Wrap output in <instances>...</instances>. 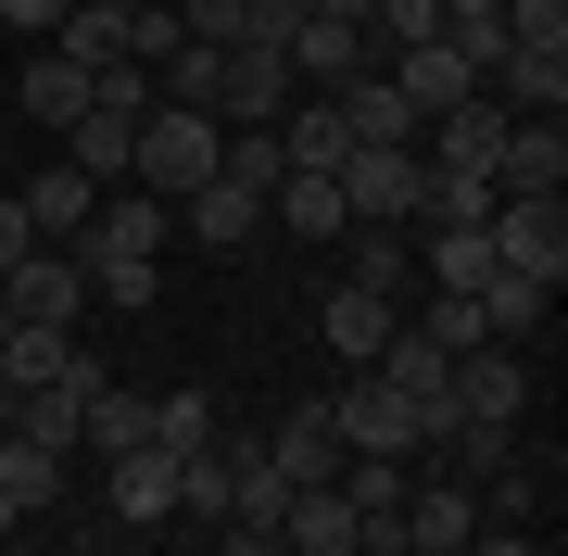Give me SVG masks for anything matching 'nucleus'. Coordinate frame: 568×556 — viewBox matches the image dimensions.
I'll return each mask as SVG.
<instances>
[{"label": "nucleus", "mask_w": 568, "mask_h": 556, "mask_svg": "<svg viewBox=\"0 0 568 556\" xmlns=\"http://www.w3.org/2000/svg\"><path fill=\"white\" fill-rule=\"evenodd\" d=\"M164 228H178V203H152V190H102V215L77 228V266H89V291H102V304H126V316H152V266H164Z\"/></svg>", "instance_id": "obj_1"}, {"label": "nucleus", "mask_w": 568, "mask_h": 556, "mask_svg": "<svg viewBox=\"0 0 568 556\" xmlns=\"http://www.w3.org/2000/svg\"><path fill=\"white\" fill-rule=\"evenodd\" d=\"M215 140H227L215 114L152 102V114H140V152H126V190H152V203H190V190L215 178Z\"/></svg>", "instance_id": "obj_2"}, {"label": "nucleus", "mask_w": 568, "mask_h": 556, "mask_svg": "<svg viewBox=\"0 0 568 556\" xmlns=\"http://www.w3.org/2000/svg\"><path fill=\"white\" fill-rule=\"evenodd\" d=\"M417 190H429L417 140H366V152H342V215H354V228H417Z\"/></svg>", "instance_id": "obj_3"}, {"label": "nucleus", "mask_w": 568, "mask_h": 556, "mask_svg": "<svg viewBox=\"0 0 568 556\" xmlns=\"http://www.w3.org/2000/svg\"><path fill=\"white\" fill-rule=\"evenodd\" d=\"M328 431H342V455H417V405L392 392L379 367H342V392H328Z\"/></svg>", "instance_id": "obj_4"}, {"label": "nucleus", "mask_w": 568, "mask_h": 556, "mask_svg": "<svg viewBox=\"0 0 568 556\" xmlns=\"http://www.w3.org/2000/svg\"><path fill=\"white\" fill-rule=\"evenodd\" d=\"M480 241H493V266L506 279H568V215H556V190L544 203H518V190H493V215H480Z\"/></svg>", "instance_id": "obj_5"}, {"label": "nucleus", "mask_w": 568, "mask_h": 556, "mask_svg": "<svg viewBox=\"0 0 568 556\" xmlns=\"http://www.w3.org/2000/svg\"><path fill=\"white\" fill-rule=\"evenodd\" d=\"M0 316H13V330H77V316H89V266L63 241H39L13 279H0Z\"/></svg>", "instance_id": "obj_6"}, {"label": "nucleus", "mask_w": 568, "mask_h": 556, "mask_svg": "<svg viewBox=\"0 0 568 556\" xmlns=\"http://www.w3.org/2000/svg\"><path fill=\"white\" fill-rule=\"evenodd\" d=\"M379 380H392V392H405V405H417V431H429V443H443V431H455V354H443V342H429V330H417V316H405V330H392V342H379ZM429 443H417V455H429Z\"/></svg>", "instance_id": "obj_7"}, {"label": "nucleus", "mask_w": 568, "mask_h": 556, "mask_svg": "<svg viewBox=\"0 0 568 556\" xmlns=\"http://www.w3.org/2000/svg\"><path fill=\"white\" fill-rule=\"evenodd\" d=\"M455 417H530V367H518V342H480V354H455Z\"/></svg>", "instance_id": "obj_8"}, {"label": "nucleus", "mask_w": 568, "mask_h": 556, "mask_svg": "<svg viewBox=\"0 0 568 556\" xmlns=\"http://www.w3.org/2000/svg\"><path fill=\"white\" fill-rule=\"evenodd\" d=\"M342 102H328V89H291V114H278V165L291 178H342Z\"/></svg>", "instance_id": "obj_9"}, {"label": "nucleus", "mask_w": 568, "mask_h": 556, "mask_svg": "<svg viewBox=\"0 0 568 556\" xmlns=\"http://www.w3.org/2000/svg\"><path fill=\"white\" fill-rule=\"evenodd\" d=\"M556 178H568V114H518V127H506V165H493V190L544 203Z\"/></svg>", "instance_id": "obj_10"}, {"label": "nucleus", "mask_w": 568, "mask_h": 556, "mask_svg": "<svg viewBox=\"0 0 568 556\" xmlns=\"http://www.w3.org/2000/svg\"><path fill=\"white\" fill-rule=\"evenodd\" d=\"M278 556H354V506H342V481H304V494L278 506V532H265Z\"/></svg>", "instance_id": "obj_11"}, {"label": "nucleus", "mask_w": 568, "mask_h": 556, "mask_svg": "<svg viewBox=\"0 0 568 556\" xmlns=\"http://www.w3.org/2000/svg\"><path fill=\"white\" fill-rule=\"evenodd\" d=\"M316 330H328V354H342V367H379V342L392 330H405V304H379V291H328V304H316Z\"/></svg>", "instance_id": "obj_12"}, {"label": "nucleus", "mask_w": 568, "mask_h": 556, "mask_svg": "<svg viewBox=\"0 0 568 556\" xmlns=\"http://www.w3.org/2000/svg\"><path fill=\"white\" fill-rule=\"evenodd\" d=\"M265 468L304 494V481H342V431H328V405H291L278 431H265Z\"/></svg>", "instance_id": "obj_13"}, {"label": "nucleus", "mask_w": 568, "mask_h": 556, "mask_svg": "<svg viewBox=\"0 0 568 556\" xmlns=\"http://www.w3.org/2000/svg\"><path fill=\"white\" fill-rule=\"evenodd\" d=\"M114 518H126V532H164V518H178V455H164V443H126L114 455Z\"/></svg>", "instance_id": "obj_14"}, {"label": "nucleus", "mask_w": 568, "mask_h": 556, "mask_svg": "<svg viewBox=\"0 0 568 556\" xmlns=\"http://www.w3.org/2000/svg\"><path fill=\"white\" fill-rule=\"evenodd\" d=\"M13 203H26V228H39V241H77V228L102 215V178H77V165H39V178H13Z\"/></svg>", "instance_id": "obj_15"}, {"label": "nucleus", "mask_w": 568, "mask_h": 556, "mask_svg": "<svg viewBox=\"0 0 568 556\" xmlns=\"http://www.w3.org/2000/svg\"><path fill=\"white\" fill-rule=\"evenodd\" d=\"M429 468L480 494V481H506V468H518V431H506V417H455V431L429 443Z\"/></svg>", "instance_id": "obj_16"}, {"label": "nucleus", "mask_w": 568, "mask_h": 556, "mask_svg": "<svg viewBox=\"0 0 568 556\" xmlns=\"http://www.w3.org/2000/svg\"><path fill=\"white\" fill-rule=\"evenodd\" d=\"M342 279L379 291V304H405V291H417V241H405V228H342Z\"/></svg>", "instance_id": "obj_17"}, {"label": "nucleus", "mask_w": 568, "mask_h": 556, "mask_svg": "<svg viewBox=\"0 0 568 556\" xmlns=\"http://www.w3.org/2000/svg\"><path fill=\"white\" fill-rule=\"evenodd\" d=\"M126 152H140V114H114V102H89L77 127H63V165L102 178V190H126Z\"/></svg>", "instance_id": "obj_18"}, {"label": "nucleus", "mask_w": 568, "mask_h": 556, "mask_svg": "<svg viewBox=\"0 0 568 556\" xmlns=\"http://www.w3.org/2000/svg\"><path fill=\"white\" fill-rule=\"evenodd\" d=\"M291 114V63L278 51H227V102H215V127H278Z\"/></svg>", "instance_id": "obj_19"}, {"label": "nucleus", "mask_w": 568, "mask_h": 556, "mask_svg": "<svg viewBox=\"0 0 568 556\" xmlns=\"http://www.w3.org/2000/svg\"><path fill=\"white\" fill-rule=\"evenodd\" d=\"M178 228H190V241H215V253H241L253 228H265V190H241V178H203V190L178 203Z\"/></svg>", "instance_id": "obj_20"}, {"label": "nucleus", "mask_w": 568, "mask_h": 556, "mask_svg": "<svg viewBox=\"0 0 568 556\" xmlns=\"http://www.w3.org/2000/svg\"><path fill=\"white\" fill-rule=\"evenodd\" d=\"M77 443L89 455H126V443H152V392H126L114 367L89 380V405H77Z\"/></svg>", "instance_id": "obj_21"}, {"label": "nucleus", "mask_w": 568, "mask_h": 556, "mask_svg": "<svg viewBox=\"0 0 568 556\" xmlns=\"http://www.w3.org/2000/svg\"><path fill=\"white\" fill-rule=\"evenodd\" d=\"M126 26H140V13H114V0H77V13L51 26V51H63V63H89V89H102L114 63H126Z\"/></svg>", "instance_id": "obj_22"}, {"label": "nucleus", "mask_w": 568, "mask_h": 556, "mask_svg": "<svg viewBox=\"0 0 568 556\" xmlns=\"http://www.w3.org/2000/svg\"><path fill=\"white\" fill-rule=\"evenodd\" d=\"M13 102L39 114V127H77V114H89V63H63V51L39 39V63H26V77H13Z\"/></svg>", "instance_id": "obj_23"}, {"label": "nucleus", "mask_w": 568, "mask_h": 556, "mask_svg": "<svg viewBox=\"0 0 568 556\" xmlns=\"http://www.w3.org/2000/svg\"><path fill=\"white\" fill-rule=\"evenodd\" d=\"M328 102H342V140H354V152H366V140H417V114H405L392 77H354V89H328Z\"/></svg>", "instance_id": "obj_24"}, {"label": "nucleus", "mask_w": 568, "mask_h": 556, "mask_svg": "<svg viewBox=\"0 0 568 556\" xmlns=\"http://www.w3.org/2000/svg\"><path fill=\"white\" fill-rule=\"evenodd\" d=\"M265 215H278L291 241H342V228H354V215H342V178H278V190H265Z\"/></svg>", "instance_id": "obj_25"}, {"label": "nucleus", "mask_w": 568, "mask_h": 556, "mask_svg": "<svg viewBox=\"0 0 568 556\" xmlns=\"http://www.w3.org/2000/svg\"><path fill=\"white\" fill-rule=\"evenodd\" d=\"M51 494H63V455H39L26 431H0V506H13V518H39Z\"/></svg>", "instance_id": "obj_26"}, {"label": "nucleus", "mask_w": 568, "mask_h": 556, "mask_svg": "<svg viewBox=\"0 0 568 556\" xmlns=\"http://www.w3.org/2000/svg\"><path fill=\"white\" fill-rule=\"evenodd\" d=\"M278 506H291V481L265 468V443H241V494H227V532H241V544H265V532H278Z\"/></svg>", "instance_id": "obj_27"}, {"label": "nucleus", "mask_w": 568, "mask_h": 556, "mask_svg": "<svg viewBox=\"0 0 568 556\" xmlns=\"http://www.w3.org/2000/svg\"><path fill=\"white\" fill-rule=\"evenodd\" d=\"M506 63H568V0H506Z\"/></svg>", "instance_id": "obj_28"}, {"label": "nucleus", "mask_w": 568, "mask_h": 556, "mask_svg": "<svg viewBox=\"0 0 568 556\" xmlns=\"http://www.w3.org/2000/svg\"><path fill=\"white\" fill-rule=\"evenodd\" d=\"M417 39H443V0H366V63H392Z\"/></svg>", "instance_id": "obj_29"}, {"label": "nucleus", "mask_w": 568, "mask_h": 556, "mask_svg": "<svg viewBox=\"0 0 568 556\" xmlns=\"http://www.w3.org/2000/svg\"><path fill=\"white\" fill-rule=\"evenodd\" d=\"M215 431H227V417H215V392H152V443H164V455H203Z\"/></svg>", "instance_id": "obj_30"}, {"label": "nucleus", "mask_w": 568, "mask_h": 556, "mask_svg": "<svg viewBox=\"0 0 568 556\" xmlns=\"http://www.w3.org/2000/svg\"><path fill=\"white\" fill-rule=\"evenodd\" d=\"M493 102L506 114H568V63H493Z\"/></svg>", "instance_id": "obj_31"}, {"label": "nucleus", "mask_w": 568, "mask_h": 556, "mask_svg": "<svg viewBox=\"0 0 568 556\" xmlns=\"http://www.w3.org/2000/svg\"><path fill=\"white\" fill-rule=\"evenodd\" d=\"M190 51H241V0H164Z\"/></svg>", "instance_id": "obj_32"}, {"label": "nucleus", "mask_w": 568, "mask_h": 556, "mask_svg": "<svg viewBox=\"0 0 568 556\" xmlns=\"http://www.w3.org/2000/svg\"><path fill=\"white\" fill-rule=\"evenodd\" d=\"M417 330L443 342V354H480V342H493V330H480V304H467V291H429V316H417Z\"/></svg>", "instance_id": "obj_33"}, {"label": "nucleus", "mask_w": 568, "mask_h": 556, "mask_svg": "<svg viewBox=\"0 0 568 556\" xmlns=\"http://www.w3.org/2000/svg\"><path fill=\"white\" fill-rule=\"evenodd\" d=\"M291 26H304V0H241V51H291Z\"/></svg>", "instance_id": "obj_34"}, {"label": "nucleus", "mask_w": 568, "mask_h": 556, "mask_svg": "<svg viewBox=\"0 0 568 556\" xmlns=\"http://www.w3.org/2000/svg\"><path fill=\"white\" fill-rule=\"evenodd\" d=\"M467 556H544V544H530V518H480V532H467Z\"/></svg>", "instance_id": "obj_35"}, {"label": "nucleus", "mask_w": 568, "mask_h": 556, "mask_svg": "<svg viewBox=\"0 0 568 556\" xmlns=\"http://www.w3.org/2000/svg\"><path fill=\"white\" fill-rule=\"evenodd\" d=\"M63 13H77V0H0V26H13V39H51Z\"/></svg>", "instance_id": "obj_36"}, {"label": "nucleus", "mask_w": 568, "mask_h": 556, "mask_svg": "<svg viewBox=\"0 0 568 556\" xmlns=\"http://www.w3.org/2000/svg\"><path fill=\"white\" fill-rule=\"evenodd\" d=\"M26 253H39V228H26V203H13V190H0V279H13Z\"/></svg>", "instance_id": "obj_37"}, {"label": "nucleus", "mask_w": 568, "mask_h": 556, "mask_svg": "<svg viewBox=\"0 0 568 556\" xmlns=\"http://www.w3.org/2000/svg\"><path fill=\"white\" fill-rule=\"evenodd\" d=\"M443 13H506V0H443Z\"/></svg>", "instance_id": "obj_38"}, {"label": "nucleus", "mask_w": 568, "mask_h": 556, "mask_svg": "<svg viewBox=\"0 0 568 556\" xmlns=\"http://www.w3.org/2000/svg\"><path fill=\"white\" fill-rule=\"evenodd\" d=\"M227 556H278V544H241V532H227Z\"/></svg>", "instance_id": "obj_39"}, {"label": "nucleus", "mask_w": 568, "mask_h": 556, "mask_svg": "<svg viewBox=\"0 0 568 556\" xmlns=\"http://www.w3.org/2000/svg\"><path fill=\"white\" fill-rule=\"evenodd\" d=\"M0 190H13V140H0Z\"/></svg>", "instance_id": "obj_40"}, {"label": "nucleus", "mask_w": 568, "mask_h": 556, "mask_svg": "<svg viewBox=\"0 0 568 556\" xmlns=\"http://www.w3.org/2000/svg\"><path fill=\"white\" fill-rule=\"evenodd\" d=\"M0 544H13V506H0Z\"/></svg>", "instance_id": "obj_41"}, {"label": "nucleus", "mask_w": 568, "mask_h": 556, "mask_svg": "<svg viewBox=\"0 0 568 556\" xmlns=\"http://www.w3.org/2000/svg\"><path fill=\"white\" fill-rule=\"evenodd\" d=\"M114 13H152V0H114Z\"/></svg>", "instance_id": "obj_42"}, {"label": "nucleus", "mask_w": 568, "mask_h": 556, "mask_svg": "<svg viewBox=\"0 0 568 556\" xmlns=\"http://www.w3.org/2000/svg\"><path fill=\"white\" fill-rule=\"evenodd\" d=\"M405 556H417V544H405Z\"/></svg>", "instance_id": "obj_43"}]
</instances>
